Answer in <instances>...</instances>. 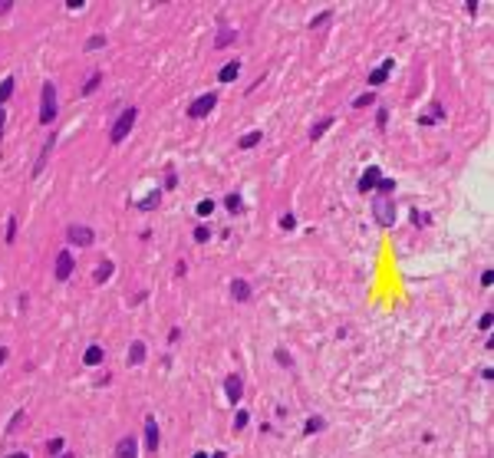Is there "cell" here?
<instances>
[{
	"instance_id": "obj_44",
	"label": "cell",
	"mask_w": 494,
	"mask_h": 458,
	"mask_svg": "<svg viewBox=\"0 0 494 458\" xmlns=\"http://www.w3.org/2000/svg\"><path fill=\"white\" fill-rule=\"evenodd\" d=\"M4 359H7V350H0V363H4Z\"/></svg>"
},
{
	"instance_id": "obj_13",
	"label": "cell",
	"mask_w": 494,
	"mask_h": 458,
	"mask_svg": "<svg viewBox=\"0 0 494 458\" xmlns=\"http://www.w3.org/2000/svg\"><path fill=\"white\" fill-rule=\"evenodd\" d=\"M231 297H234V300H247V297H250V283L247 280H231Z\"/></svg>"
},
{
	"instance_id": "obj_9",
	"label": "cell",
	"mask_w": 494,
	"mask_h": 458,
	"mask_svg": "<svg viewBox=\"0 0 494 458\" xmlns=\"http://www.w3.org/2000/svg\"><path fill=\"white\" fill-rule=\"evenodd\" d=\"M379 178H382V171L375 168V165H369V168H366V175L359 178V191H363V195H366V191H372L375 185H379Z\"/></svg>"
},
{
	"instance_id": "obj_43",
	"label": "cell",
	"mask_w": 494,
	"mask_h": 458,
	"mask_svg": "<svg viewBox=\"0 0 494 458\" xmlns=\"http://www.w3.org/2000/svg\"><path fill=\"white\" fill-rule=\"evenodd\" d=\"M56 458H76V455H69V452H63V455H56Z\"/></svg>"
},
{
	"instance_id": "obj_41",
	"label": "cell",
	"mask_w": 494,
	"mask_h": 458,
	"mask_svg": "<svg viewBox=\"0 0 494 458\" xmlns=\"http://www.w3.org/2000/svg\"><path fill=\"white\" fill-rule=\"evenodd\" d=\"M10 7H13L10 0H4V4H0V13H7V10H10Z\"/></svg>"
},
{
	"instance_id": "obj_20",
	"label": "cell",
	"mask_w": 494,
	"mask_h": 458,
	"mask_svg": "<svg viewBox=\"0 0 494 458\" xmlns=\"http://www.w3.org/2000/svg\"><path fill=\"white\" fill-rule=\"evenodd\" d=\"M10 96H13V76H7V79L0 82V106H4Z\"/></svg>"
},
{
	"instance_id": "obj_46",
	"label": "cell",
	"mask_w": 494,
	"mask_h": 458,
	"mask_svg": "<svg viewBox=\"0 0 494 458\" xmlns=\"http://www.w3.org/2000/svg\"><path fill=\"white\" fill-rule=\"evenodd\" d=\"M10 458H26V455H10Z\"/></svg>"
},
{
	"instance_id": "obj_3",
	"label": "cell",
	"mask_w": 494,
	"mask_h": 458,
	"mask_svg": "<svg viewBox=\"0 0 494 458\" xmlns=\"http://www.w3.org/2000/svg\"><path fill=\"white\" fill-rule=\"evenodd\" d=\"M135 109H125V112H119V119H115V126H112V132H109V142H122L125 135L132 132V126H135Z\"/></svg>"
},
{
	"instance_id": "obj_31",
	"label": "cell",
	"mask_w": 494,
	"mask_h": 458,
	"mask_svg": "<svg viewBox=\"0 0 494 458\" xmlns=\"http://www.w3.org/2000/svg\"><path fill=\"white\" fill-rule=\"evenodd\" d=\"M99 46H106V37H102V33H96V37L86 43V50H99Z\"/></svg>"
},
{
	"instance_id": "obj_1",
	"label": "cell",
	"mask_w": 494,
	"mask_h": 458,
	"mask_svg": "<svg viewBox=\"0 0 494 458\" xmlns=\"http://www.w3.org/2000/svg\"><path fill=\"white\" fill-rule=\"evenodd\" d=\"M372 218L379 221L382 227L395 224V198L392 195H375L372 198Z\"/></svg>"
},
{
	"instance_id": "obj_38",
	"label": "cell",
	"mask_w": 494,
	"mask_h": 458,
	"mask_svg": "<svg viewBox=\"0 0 494 458\" xmlns=\"http://www.w3.org/2000/svg\"><path fill=\"white\" fill-rule=\"evenodd\" d=\"M481 283H484V287H491V283H494V270H484V277H481Z\"/></svg>"
},
{
	"instance_id": "obj_34",
	"label": "cell",
	"mask_w": 494,
	"mask_h": 458,
	"mask_svg": "<svg viewBox=\"0 0 494 458\" xmlns=\"http://www.w3.org/2000/svg\"><path fill=\"white\" fill-rule=\"evenodd\" d=\"M247 425V412H238L234 415V428H244Z\"/></svg>"
},
{
	"instance_id": "obj_40",
	"label": "cell",
	"mask_w": 494,
	"mask_h": 458,
	"mask_svg": "<svg viewBox=\"0 0 494 458\" xmlns=\"http://www.w3.org/2000/svg\"><path fill=\"white\" fill-rule=\"evenodd\" d=\"M4 122H7V112H4V106H0V135H4Z\"/></svg>"
},
{
	"instance_id": "obj_37",
	"label": "cell",
	"mask_w": 494,
	"mask_h": 458,
	"mask_svg": "<svg viewBox=\"0 0 494 458\" xmlns=\"http://www.w3.org/2000/svg\"><path fill=\"white\" fill-rule=\"evenodd\" d=\"M294 224H297L294 214H283V218H280V227H294Z\"/></svg>"
},
{
	"instance_id": "obj_26",
	"label": "cell",
	"mask_w": 494,
	"mask_h": 458,
	"mask_svg": "<svg viewBox=\"0 0 494 458\" xmlns=\"http://www.w3.org/2000/svg\"><path fill=\"white\" fill-rule=\"evenodd\" d=\"M158 195H162V191H152V198H145V201H138L135 208H142V211H149V208H155L158 205Z\"/></svg>"
},
{
	"instance_id": "obj_35",
	"label": "cell",
	"mask_w": 494,
	"mask_h": 458,
	"mask_svg": "<svg viewBox=\"0 0 494 458\" xmlns=\"http://www.w3.org/2000/svg\"><path fill=\"white\" fill-rule=\"evenodd\" d=\"M491 323H494V317H491V313H484L481 320H478V327H481V330H491Z\"/></svg>"
},
{
	"instance_id": "obj_15",
	"label": "cell",
	"mask_w": 494,
	"mask_h": 458,
	"mask_svg": "<svg viewBox=\"0 0 494 458\" xmlns=\"http://www.w3.org/2000/svg\"><path fill=\"white\" fill-rule=\"evenodd\" d=\"M50 152H53V138H46L43 152H40V158H37V168H33V175H40V171L46 168V158H50Z\"/></svg>"
},
{
	"instance_id": "obj_25",
	"label": "cell",
	"mask_w": 494,
	"mask_h": 458,
	"mask_svg": "<svg viewBox=\"0 0 494 458\" xmlns=\"http://www.w3.org/2000/svg\"><path fill=\"white\" fill-rule=\"evenodd\" d=\"M375 99V93H372V89H369V93H363V96H356V99H353V106H356V109H363V106H369V102Z\"/></svg>"
},
{
	"instance_id": "obj_23",
	"label": "cell",
	"mask_w": 494,
	"mask_h": 458,
	"mask_svg": "<svg viewBox=\"0 0 494 458\" xmlns=\"http://www.w3.org/2000/svg\"><path fill=\"white\" fill-rule=\"evenodd\" d=\"M389 191H395V182H392V178H379V185H375V195H389Z\"/></svg>"
},
{
	"instance_id": "obj_39",
	"label": "cell",
	"mask_w": 494,
	"mask_h": 458,
	"mask_svg": "<svg viewBox=\"0 0 494 458\" xmlns=\"http://www.w3.org/2000/svg\"><path fill=\"white\" fill-rule=\"evenodd\" d=\"M175 182H178L175 171H168V175H165V188H175Z\"/></svg>"
},
{
	"instance_id": "obj_24",
	"label": "cell",
	"mask_w": 494,
	"mask_h": 458,
	"mask_svg": "<svg viewBox=\"0 0 494 458\" xmlns=\"http://www.w3.org/2000/svg\"><path fill=\"white\" fill-rule=\"evenodd\" d=\"M214 211V201L211 198H205V201H198V218H208V214Z\"/></svg>"
},
{
	"instance_id": "obj_11",
	"label": "cell",
	"mask_w": 494,
	"mask_h": 458,
	"mask_svg": "<svg viewBox=\"0 0 494 458\" xmlns=\"http://www.w3.org/2000/svg\"><path fill=\"white\" fill-rule=\"evenodd\" d=\"M395 66V60H382V66L379 69H372L369 73V86H382L386 82V76H389V69Z\"/></svg>"
},
{
	"instance_id": "obj_36",
	"label": "cell",
	"mask_w": 494,
	"mask_h": 458,
	"mask_svg": "<svg viewBox=\"0 0 494 458\" xmlns=\"http://www.w3.org/2000/svg\"><path fill=\"white\" fill-rule=\"evenodd\" d=\"M13 234H17V218H10V224H7V241H13Z\"/></svg>"
},
{
	"instance_id": "obj_6",
	"label": "cell",
	"mask_w": 494,
	"mask_h": 458,
	"mask_svg": "<svg viewBox=\"0 0 494 458\" xmlns=\"http://www.w3.org/2000/svg\"><path fill=\"white\" fill-rule=\"evenodd\" d=\"M224 392H227V402H231V406H238V402H241V395H244V383H241L238 373L224 379Z\"/></svg>"
},
{
	"instance_id": "obj_14",
	"label": "cell",
	"mask_w": 494,
	"mask_h": 458,
	"mask_svg": "<svg viewBox=\"0 0 494 458\" xmlns=\"http://www.w3.org/2000/svg\"><path fill=\"white\" fill-rule=\"evenodd\" d=\"M238 73H241V63L234 60V63H227V66H221V73H218V79L221 82H231V79H238Z\"/></svg>"
},
{
	"instance_id": "obj_27",
	"label": "cell",
	"mask_w": 494,
	"mask_h": 458,
	"mask_svg": "<svg viewBox=\"0 0 494 458\" xmlns=\"http://www.w3.org/2000/svg\"><path fill=\"white\" fill-rule=\"evenodd\" d=\"M23 422H26V412H17V415L10 419V425H7V432H17V428L23 425Z\"/></svg>"
},
{
	"instance_id": "obj_4",
	"label": "cell",
	"mask_w": 494,
	"mask_h": 458,
	"mask_svg": "<svg viewBox=\"0 0 494 458\" xmlns=\"http://www.w3.org/2000/svg\"><path fill=\"white\" fill-rule=\"evenodd\" d=\"M214 106H218V93H205V96H198V99L188 106V116H191V119H205Z\"/></svg>"
},
{
	"instance_id": "obj_30",
	"label": "cell",
	"mask_w": 494,
	"mask_h": 458,
	"mask_svg": "<svg viewBox=\"0 0 494 458\" xmlns=\"http://www.w3.org/2000/svg\"><path fill=\"white\" fill-rule=\"evenodd\" d=\"M208 238H211V231H208L205 224H201V227H194V241H198V244H205Z\"/></svg>"
},
{
	"instance_id": "obj_7",
	"label": "cell",
	"mask_w": 494,
	"mask_h": 458,
	"mask_svg": "<svg viewBox=\"0 0 494 458\" xmlns=\"http://www.w3.org/2000/svg\"><path fill=\"white\" fill-rule=\"evenodd\" d=\"M69 274H73V254L60 251L56 254V280H69Z\"/></svg>"
},
{
	"instance_id": "obj_2",
	"label": "cell",
	"mask_w": 494,
	"mask_h": 458,
	"mask_svg": "<svg viewBox=\"0 0 494 458\" xmlns=\"http://www.w3.org/2000/svg\"><path fill=\"white\" fill-rule=\"evenodd\" d=\"M53 116H56V86H53V82H43V96H40V122L50 126Z\"/></svg>"
},
{
	"instance_id": "obj_42",
	"label": "cell",
	"mask_w": 494,
	"mask_h": 458,
	"mask_svg": "<svg viewBox=\"0 0 494 458\" xmlns=\"http://www.w3.org/2000/svg\"><path fill=\"white\" fill-rule=\"evenodd\" d=\"M211 458H227V455H224V452H214V455H211Z\"/></svg>"
},
{
	"instance_id": "obj_16",
	"label": "cell",
	"mask_w": 494,
	"mask_h": 458,
	"mask_svg": "<svg viewBox=\"0 0 494 458\" xmlns=\"http://www.w3.org/2000/svg\"><path fill=\"white\" fill-rule=\"evenodd\" d=\"M102 356H106V353H102V346H89L82 359H86V366H99V363H102Z\"/></svg>"
},
{
	"instance_id": "obj_12",
	"label": "cell",
	"mask_w": 494,
	"mask_h": 458,
	"mask_svg": "<svg viewBox=\"0 0 494 458\" xmlns=\"http://www.w3.org/2000/svg\"><path fill=\"white\" fill-rule=\"evenodd\" d=\"M142 359H145V343H142V339H135V343L129 346V366H138Z\"/></svg>"
},
{
	"instance_id": "obj_45",
	"label": "cell",
	"mask_w": 494,
	"mask_h": 458,
	"mask_svg": "<svg viewBox=\"0 0 494 458\" xmlns=\"http://www.w3.org/2000/svg\"><path fill=\"white\" fill-rule=\"evenodd\" d=\"M194 458H208V455H205V452H198V455H194Z\"/></svg>"
},
{
	"instance_id": "obj_17",
	"label": "cell",
	"mask_w": 494,
	"mask_h": 458,
	"mask_svg": "<svg viewBox=\"0 0 494 458\" xmlns=\"http://www.w3.org/2000/svg\"><path fill=\"white\" fill-rule=\"evenodd\" d=\"M112 261H102L99 267H96V283H102V280H109V277H112Z\"/></svg>"
},
{
	"instance_id": "obj_21",
	"label": "cell",
	"mask_w": 494,
	"mask_h": 458,
	"mask_svg": "<svg viewBox=\"0 0 494 458\" xmlns=\"http://www.w3.org/2000/svg\"><path fill=\"white\" fill-rule=\"evenodd\" d=\"M234 40H238V33H234V30H221V37L214 40V46H231Z\"/></svg>"
},
{
	"instance_id": "obj_8",
	"label": "cell",
	"mask_w": 494,
	"mask_h": 458,
	"mask_svg": "<svg viewBox=\"0 0 494 458\" xmlns=\"http://www.w3.org/2000/svg\"><path fill=\"white\" fill-rule=\"evenodd\" d=\"M145 445L149 452H158V422L152 415H145Z\"/></svg>"
},
{
	"instance_id": "obj_29",
	"label": "cell",
	"mask_w": 494,
	"mask_h": 458,
	"mask_svg": "<svg viewBox=\"0 0 494 458\" xmlns=\"http://www.w3.org/2000/svg\"><path fill=\"white\" fill-rule=\"evenodd\" d=\"M227 211H231V214L241 211V195H227Z\"/></svg>"
},
{
	"instance_id": "obj_18",
	"label": "cell",
	"mask_w": 494,
	"mask_h": 458,
	"mask_svg": "<svg viewBox=\"0 0 494 458\" xmlns=\"http://www.w3.org/2000/svg\"><path fill=\"white\" fill-rule=\"evenodd\" d=\"M260 138H264V132H247V135H241V138H238V145H241V149H254V145L260 142Z\"/></svg>"
},
{
	"instance_id": "obj_5",
	"label": "cell",
	"mask_w": 494,
	"mask_h": 458,
	"mask_svg": "<svg viewBox=\"0 0 494 458\" xmlns=\"http://www.w3.org/2000/svg\"><path fill=\"white\" fill-rule=\"evenodd\" d=\"M66 241L69 244H79V247H89L93 244V231L82 227V224H73V227H66Z\"/></svg>"
},
{
	"instance_id": "obj_33",
	"label": "cell",
	"mask_w": 494,
	"mask_h": 458,
	"mask_svg": "<svg viewBox=\"0 0 494 458\" xmlns=\"http://www.w3.org/2000/svg\"><path fill=\"white\" fill-rule=\"evenodd\" d=\"M412 221H415V224H419V227H425V224H428V214H422V211H415V214H412Z\"/></svg>"
},
{
	"instance_id": "obj_10",
	"label": "cell",
	"mask_w": 494,
	"mask_h": 458,
	"mask_svg": "<svg viewBox=\"0 0 494 458\" xmlns=\"http://www.w3.org/2000/svg\"><path fill=\"white\" fill-rule=\"evenodd\" d=\"M138 455V445L132 435H125V439H119V445H115V458H135Z\"/></svg>"
},
{
	"instance_id": "obj_19",
	"label": "cell",
	"mask_w": 494,
	"mask_h": 458,
	"mask_svg": "<svg viewBox=\"0 0 494 458\" xmlns=\"http://www.w3.org/2000/svg\"><path fill=\"white\" fill-rule=\"evenodd\" d=\"M99 82H102V73H93V76H89V79H86V86L79 89V93H82V96H93L96 89H99Z\"/></svg>"
},
{
	"instance_id": "obj_28",
	"label": "cell",
	"mask_w": 494,
	"mask_h": 458,
	"mask_svg": "<svg viewBox=\"0 0 494 458\" xmlns=\"http://www.w3.org/2000/svg\"><path fill=\"white\" fill-rule=\"evenodd\" d=\"M316 432H323V419H319V415L307 422V435H316Z\"/></svg>"
},
{
	"instance_id": "obj_32",
	"label": "cell",
	"mask_w": 494,
	"mask_h": 458,
	"mask_svg": "<svg viewBox=\"0 0 494 458\" xmlns=\"http://www.w3.org/2000/svg\"><path fill=\"white\" fill-rule=\"evenodd\" d=\"M46 452H50V455H63V439H53L50 445H46Z\"/></svg>"
},
{
	"instance_id": "obj_22",
	"label": "cell",
	"mask_w": 494,
	"mask_h": 458,
	"mask_svg": "<svg viewBox=\"0 0 494 458\" xmlns=\"http://www.w3.org/2000/svg\"><path fill=\"white\" fill-rule=\"evenodd\" d=\"M330 126H333V119H323V122H316V126H313V129H310V138H313V142H316V138H319V135H323V132H326V129H330Z\"/></svg>"
}]
</instances>
